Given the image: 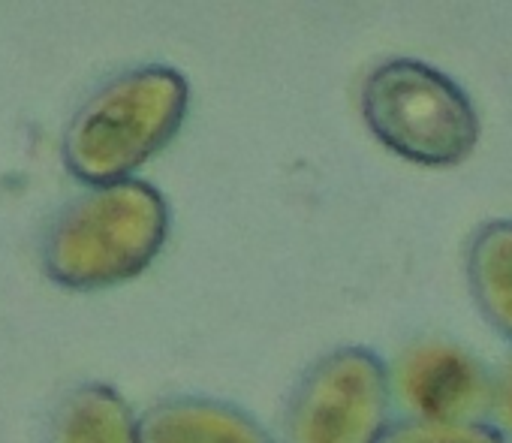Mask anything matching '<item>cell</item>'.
<instances>
[{
	"label": "cell",
	"mask_w": 512,
	"mask_h": 443,
	"mask_svg": "<svg viewBox=\"0 0 512 443\" xmlns=\"http://www.w3.org/2000/svg\"><path fill=\"white\" fill-rule=\"evenodd\" d=\"M139 443H275L250 413L229 401L178 395L139 416Z\"/></svg>",
	"instance_id": "obj_6"
},
{
	"label": "cell",
	"mask_w": 512,
	"mask_h": 443,
	"mask_svg": "<svg viewBox=\"0 0 512 443\" xmlns=\"http://www.w3.org/2000/svg\"><path fill=\"white\" fill-rule=\"evenodd\" d=\"M46 443H139V422L112 386L82 383L55 404Z\"/></svg>",
	"instance_id": "obj_7"
},
{
	"label": "cell",
	"mask_w": 512,
	"mask_h": 443,
	"mask_svg": "<svg viewBox=\"0 0 512 443\" xmlns=\"http://www.w3.org/2000/svg\"><path fill=\"white\" fill-rule=\"evenodd\" d=\"M392 380L368 347L320 356L284 410V443H377L389 428Z\"/></svg>",
	"instance_id": "obj_4"
},
{
	"label": "cell",
	"mask_w": 512,
	"mask_h": 443,
	"mask_svg": "<svg viewBox=\"0 0 512 443\" xmlns=\"http://www.w3.org/2000/svg\"><path fill=\"white\" fill-rule=\"evenodd\" d=\"M392 392L416 419L479 422L491 404V374L467 350L428 341L401 353L389 374Z\"/></svg>",
	"instance_id": "obj_5"
},
{
	"label": "cell",
	"mask_w": 512,
	"mask_h": 443,
	"mask_svg": "<svg viewBox=\"0 0 512 443\" xmlns=\"http://www.w3.org/2000/svg\"><path fill=\"white\" fill-rule=\"evenodd\" d=\"M362 115L392 154L434 169L467 160L482 130L467 91L413 58H392L368 73Z\"/></svg>",
	"instance_id": "obj_3"
},
{
	"label": "cell",
	"mask_w": 512,
	"mask_h": 443,
	"mask_svg": "<svg viewBox=\"0 0 512 443\" xmlns=\"http://www.w3.org/2000/svg\"><path fill=\"white\" fill-rule=\"evenodd\" d=\"M377 443H506V437L488 422L461 419H398L389 422Z\"/></svg>",
	"instance_id": "obj_9"
},
{
	"label": "cell",
	"mask_w": 512,
	"mask_h": 443,
	"mask_svg": "<svg viewBox=\"0 0 512 443\" xmlns=\"http://www.w3.org/2000/svg\"><path fill=\"white\" fill-rule=\"evenodd\" d=\"M488 416L494 422V428L503 437H512V356L503 362V368L494 374L491 380V404H488Z\"/></svg>",
	"instance_id": "obj_10"
},
{
	"label": "cell",
	"mask_w": 512,
	"mask_h": 443,
	"mask_svg": "<svg viewBox=\"0 0 512 443\" xmlns=\"http://www.w3.org/2000/svg\"><path fill=\"white\" fill-rule=\"evenodd\" d=\"M169 236V205L145 181L103 184L67 202L43 236V269L67 290H106L142 275Z\"/></svg>",
	"instance_id": "obj_1"
},
{
	"label": "cell",
	"mask_w": 512,
	"mask_h": 443,
	"mask_svg": "<svg viewBox=\"0 0 512 443\" xmlns=\"http://www.w3.org/2000/svg\"><path fill=\"white\" fill-rule=\"evenodd\" d=\"M467 287L479 314L512 344V220H488L473 233Z\"/></svg>",
	"instance_id": "obj_8"
},
{
	"label": "cell",
	"mask_w": 512,
	"mask_h": 443,
	"mask_svg": "<svg viewBox=\"0 0 512 443\" xmlns=\"http://www.w3.org/2000/svg\"><path fill=\"white\" fill-rule=\"evenodd\" d=\"M190 106L187 79L145 64L106 79L64 130L67 169L94 187L127 181L181 130Z\"/></svg>",
	"instance_id": "obj_2"
}]
</instances>
